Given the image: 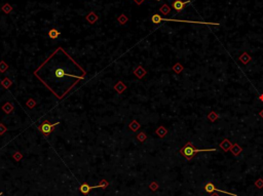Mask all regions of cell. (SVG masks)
Masks as SVG:
<instances>
[{"label":"cell","instance_id":"cell-24","mask_svg":"<svg viewBox=\"0 0 263 196\" xmlns=\"http://www.w3.org/2000/svg\"><path fill=\"white\" fill-rule=\"evenodd\" d=\"M7 69H8V65H7V64L5 63L4 61L0 62V72L3 73L4 71H6Z\"/></svg>","mask_w":263,"mask_h":196},{"label":"cell","instance_id":"cell-16","mask_svg":"<svg viewBox=\"0 0 263 196\" xmlns=\"http://www.w3.org/2000/svg\"><path fill=\"white\" fill-rule=\"evenodd\" d=\"M230 151H231V153L234 155V156H237V155H239V153L243 151V148H241L239 144H233L232 147H231V149H230Z\"/></svg>","mask_w":263,"mask_h":196},{"label":"cell","instance_id":"cell-12","mask_svg":"<svg viewBox=\"0 0 263 196\" xmlns=\"http://www.w3.org/2000/svg\"><path fill=\"white\" fill-rule=\"evenodd\" d=\"M251 60H252V58H251V56L249 55V54H247V52H243V54H241V56L239 57V61H241V63L243 64V65H247V64H249L251 62Z\"/></svg>","mask_w":263,"mask_h":196},{"label":"cell","instance_id":"cell-32","mask_svg":"<svg viewBox=\"0 0 263 196\" xmlns=\"http://www.w3.org/2000/svg\"><path fill=\"white\" fill-rule=\"evenodd\" d=\"M259 99H260L261 102H263V95H260V96H259Z\"/></svg>","mask_w":263,"mask_h":196},{"label":"cell","instance_id":"cell-11","mask_svg":"<svg viewBox=\"0 0 263 196\" xmlns=\"http://www.w3.org/2000/svg\"><path fill=\"white\" fill-rule=\"evenodd\" d=\"M113 88L118 92V94H122V92L126 90V85L124 84L122 81H118V82L113 86Z\"/></svg>","mask_w":263,"mask_h":196},{"label":"cell","instance_id":"cell-26","mask_svg":"<svg viewBox=\"0 0 263 196\" xmlns=\"http://www.w3.org/2000/svg\"><path fill=\"white\" fill-rule=\"evenodd\" d=\"M26 105L29 107V108H30V109H32V108H34L35 107V105H36V102H35L33 99H29V101H27Z\"/></svg>","mask_w":263,"mask_h":196},{"label":"cell","instance_id":"cell-3","mask_svg":"<svg viewBox=\"0 0 263 196\" xmlns=\"http://www.w3.org/2000/svg\"><path fill=\"white\" fill-rule=\"evenodd\" d=\"M58 124H59V122H56V123H50L48 120H44L41 124H39V125L37 126V129H38V131H39L40 133L44 136V137H48Z\"/></svg>","mask_w":263,"mask_h":196},{"label":"cell","instance_id":"cell-28","mask_svg":"<svg viewBox=\"0 0 263 196\" xmlns=\"http://www.w3.org/2000/svg\"><path fill=\"white\" fill-rule=\"evenodd\" d=\"M23 155L21 154L20 152H15V154H13V158L15 159V160H20V159H22Z\"/></svg>","mask_w":263,"mask_h":196},{"label":"cell","instance_id":"cell-7","mask_svg":"<svg viewBox=\"0 0 263 196\" xmlns=\"http://www.w3.org/2000/svg\"><path fill=\"white\" fill-rule=\"evenodd\" d=\"M220 148L222 149V150L224 151V152H227V151H229L231 149V147H232V144L230 143V141H229L228 139H224L223 141L220 143Z\"/></svg>","mask_w":263,"mask_h":196},{"label":"cell","instance_id":"cell-4","mask_svg":"<svg viewBox=\"0 0 263 196\" xmlns=\"http://www.w3.org/2000/svg\"><path fill=\"white\" fill-rule=\"evenodd\" d=\"M107 186H108V182L106 181V180H102V181L100 182V184L97 186H89V184L87 183H83L80 185V187H79V191L81 192L82 194H87L91 190L93 189H97V188H103V189H105V188H107Z\"/></svg>","mask_w":263,"mask_h":196},{"label":"cell","instance_id":"cell-13","mask_svg":"<svg viewBox=\"0 0 263 196\" xmlns=\"http://www.w3.org/2000/svg\"><path fill=\"white\" fill-rule=\"evenodd\" d=\"M128 127H130V129L132 131L136 133V131H138V129H140V127H141V124H140L139 122L137 121V120H133V121H132L130 124H128Z\"/></svg>","mask_w":263,"mask_h":196},{"label":"cell","instance_id":"cell-8","mask_svg":"<svg viewBox=\"0 0 263 196\" xmlns=\"http://www.w3.org/2000/svg\"><path fill=\"white\" fill-rule=\"evenodd\" d=\"M85 20H87V22L89 23V24H95V23L99 20V17L97 15V13H95L93 11H91V13H87V15L85 17Z\"/></svg>","mask_w":263,"mask_h":196},{"label":"cell","instance_id":"cell-21","mask_svg":"<svg viewBox=\"0 0 263 196\" xmlns=\"http://www.w3.org/2000/svg\"><path fill=\"white\" fill-rule=\"evenodd\" d=\"M117 21H118V23H119L120 25H124V24L128 23V17L124 15V13H122V15H120L119 17H117Z\"/></svg>","mask_w":263,"mask_h":196},{"label":"cell","instance_id":"cell-33","mask_svg":"<svg viewBox=\"0 0 263 196\" xmlns=\"http://www.w3.org/2000/svg\"><path fill=\"white\" fill-rule=\"evenodd\" d=\"M259 115H260L261 117L263 118V110H262V111H260V113H259Z\"/></svg>","mask_w":263,"mask_h":196},{"label":"cell","instance_id":"cell-22","mask_svg":"<svg viewBox=\"0 0 263 196\" xmlns=\"http://www.w3.org/2000/svg\"><path fill=\"white\" fill-rule=\"evenodd\" d=\"M13 84V82H11V80L8 78V77H6V78H4L2 80V82H1V85H2L4 88H8L10 85Z\"/></svg>","mask_w":263,"mask_h":196},{"label":"cell","instance_id":"cell-1","mask_svg":"<svg viewBox=\"0 0 263 196\" xmlns=\"http://www.w3.org/2000/svg\"><path fill=\"white\" fill-rule=\"evenodd\" d=\"M215 152L216 149L215 148H204V149H197L195 148V147L193 146V144L192 143H190V142H188L187 144H185L184 146L181 148L180 150V153L183 155V156L185 157L186 159H188V160H190V159H192L194 157V155L196 154V153H200V152Z\"/></svg>","mask_w":263,"mask_h":196},{"label":"cell","instance_id":"cell-29","mask_svg":"<svg viewBox=\"0 0 263 196\" xmlns=\"http://www.w3.org/2000/svg\"><path fill=\"white\" fill-rule=\"evenodd\" d=\"M133 1L136 3V4H138V5H141L142 3H143L144 1H145V0H133ZM154 1H157V0H154Z\"/></svg>","mask_w":263,"mask_h":196},{"label":"cell","instance_id":"cell-25","mask_svg":"<svg viewBox=\"0 0 263 196\" xmlns=\"http://www.w3.org/2000/svg\"><path fill=\"white\" fill-rule=\"evenodd\" d=\"M146 139H147V136H146V133H139L137 135V140H139L140 142H144V141H146Z\"/></svg>","mask_w":263,"mask_h":196},{"label":"cell","instance_id":"cell-30","mask_svg":"<svg viewBox=\"0 0 263 196\" xmlns=\"http://www.w3.org/2000/svg\"><path fill=\"white\" fill-rule=\"evenodd\" d=\"M150 188H151V190H153V191H154V190H156L157 185L155 183H153V184H151V185H150Z\"/></svg>","mask_w":263,"mask_h":196},{"label":"cell","instance_id":"cell-23","mask_svg":"<svg viewBox=\"0 0 263 196\" xmlns=\"http://www.w3.org/2000/svg\"><path fill=\"white\" fill-rule=\"evenodd\" d=\"M208 118H209V120L210 121H212V122H214L215 121V120H217L218 118H219V115H218L217 113H216V112H210L209 113V115H208Z\"/></svg>","mask_w":263,"mask_h":196},{"label":"cell","instance_id":"cell-35","mask_svg":"<svg viewBox=\"0 0 263 196\" xmlns=\"http://www.w3.org/2000/svg\"><path fill=\"white\" fill-rule=\"evenodd\" d=\"M1 195H2V192H0V196H1Z\"/></svg>","mask_w":263,"mask_h":196},{"label":"cell","instance_id":"cell-5","mask_svg":"<svg viewBox=\"0 0 263 196\" xmlns=\"http://www.w3.org/2000/svg\"><path fill=\"white\" fill-rule=\"evenodd\" d=\"M204 191L208 192V193H212V192H214V191H218V192H222V193H224V194H228V195H230V196H237L236 194L224 191V190H222V189H218V188H216L212 183H208L206 186H204Z\"/></svg>","mask_w":263,"mask_h":196},{"label":"cell","instance_id":"cell-10","mask_svg":"<svg viewBox=\"0 0 263 196\" xmlns=\"http://www.w3.org/2000/svg\"><path fill=\"white\" fill-rule=\"evenodd\" d=\"M54 77H56V78H64L65 76H70V74H68L65 70L62 69V68H58V69L54 72Z\"/></svg>","mask_w":263,"mask_h":196},{"label":"cell","instance_id":"cell-14","mask_svg":"<svg viewBox=\"0 0 263 196\" xmlns=\"http://www.w3.org/2000/svg\"><path fill=\"white\" fill-rule=\"evenodd\" d=\"M59 36H60V31L57 30L56 28H52L48 31V37L50 39H57Z\"/></svg>","mask_w":263,"mask_h":196},{"label":"cell","instance_id":"cell-6","mask_svg":"<svg viewBox=\"0 0 263 196\" xmlns=\"http://www.w3.org/2000/svg\"><path fill=\"white\" fill-rule=\"evenodd\" d=\"M191 2V0H187V1H183V0H175L174 2L172 3V7L175 9L176 11H181L184 9V7L186 6V4Z\"/></svg>","mask_w":263,"mask_h":196},{"label":"cell","instance_id":"cell-17","mask_svg":"<svg viewBox=\"0 0 263 196\" xmlns=\"http://www.w3.org/2000/svg\"><path fill=\"white\" fill-rule=\"evenodd\" d=\"M2 110H3V111H4L6 114H9V113H10V112H13V105H11L9 102H7V103H5V104L2 106Z\"/></svg>","mask_w":263,"mask_h":196},{"label":"cell","instance_id":"cell-9","mask_svg":"<svg viewBox=\"0 0 263 196\" xmlns=\"http://www.w3.org/2000/svg\"><path fill=\"white\" fill-rule=\"evenodd\" d=\"M134 74H135L136 77H138L139 79H142L146 75V70L144 69L142 66H138V67L134 70Z\"/></svg>","mask_w":263,"mask_h":196},{"label":"cell","instance_id":"cell-34","mask_svg":"<svg viewBox=\"0 0 263 196\" xmlns=\"http://www.w3.org/2000/svg\"><path fill=\"white\" fill-rule=\"evenodd\" d=\"M211 196H219V195H217V194H212Z\"/></svg>","mask_w":263,"mask_h":196},{"label":"cell","instance_id":"cell-2","mask_svg":"<svg viewBox=\"0 0 263 196\" xmlns=\"http://www.w3.org/2000/svg\"><path fill=\"white\" fill-rule=\"evenodd\" d=\"M151 22L153 24H159L160 22H181V23H189V24H196V25H212V26H220L219 23H212V22H200V21H186V20H176V19H165L159 15L155 13L151 17Z\"/></svg>","mask_w":263,"mask_h":196},{"label":"cell","instance_id":"cell-20","mask_svg":"<svg viewBox=\"0 0 263 196\" xmlns=\"http://www.w3.org/2000/svg\"><path fill=\"white\" fill-rule=\"evenodd\" d=\"M1 9H2V11L4 13H10L11 11H13V6H11L9 3H5L4 5H2V7H1Z\"/></svg>","mask_w":263,"mask_h":196},{"label":"cell","instance_id":"cell-18","mask_svg":"<svg viewBox=\"0 0 263 196\" xmlns=\"http://www.w3.org/2000/svg\"><path fill=\"white\" fill-rule=\"evenodd\" d=\"M159 11H160L163 15H169V13H171V7L169 6L167 4H165H165L161 5V7L159 8Z\"/></svg>","mask_w":263,"mask_h":196},{"label":"cell","instance_id":"cell-15","mask_svg":"<svg viewBox=\"0 0 263 196\" xmlns=\"http://www.w3.org/2000/svg\"><path fill=\"white\" fill-rule=\"evenodd\" d=\"M155 133H156L157 136H158L159 138H163L167 136V129H165V126H163V125H160V126L158 127V129L155 131Z\"/></svg>","mask_w":263,"mask_h":196},{"label":"cell","instance_id":"cell-27","mask_svg":"<svg viewBox=\"0 0 263 196\" xmlns=\"http://www.w3.org/2000/svg\"><path fill=\"white\" fill-rule=\"evenodd\" d=\"M7 131V129L6 126H5L3 123H0V136H2L4 133H6Z\"/></svg>","mask_w":263,"mask_h":196},{"label":"cell","instance_id":"cell-36","mask_svg":"<svg viewBox=\"0 0 263 196\" xmlns=\"http://www.w3.org/2000/svg\"><path fill=\"white\" fill-rule=\"evenodd\" d=\"M157 1H160V0H157Z\"/></svg>","mask_w":263,"mask_h":196},{"label":"cell","instance_id":"cell-19","mask_svg":"<svg viewBox=\"0 0 263 196\" xmlns=\"http://www.w3.org/2000/svg\"><path fill=\"white\" fill-rule=\"evenodd\" d=\"M183 69H184V67H183L180 63H176L174 66H173V71H174L175 73H177V74H179V73L182 72Z\"/></svg>","mask_w":263,"mask_h":196},{"label":"cell","instance_id":"cell-31","mask_svg":"<svg viewBox=\"0 0 263 196\" xmlns=\"http://www.w3.org/2000/svg\"><path fill=\"white\" fill-rule=\"evenodd\" d=\"M257 186H258L259 188H261L263 186V181L262 180H259L258 182H257Z\"/></svg>","mask_w":263,"mask_h":196}]
</instances>
